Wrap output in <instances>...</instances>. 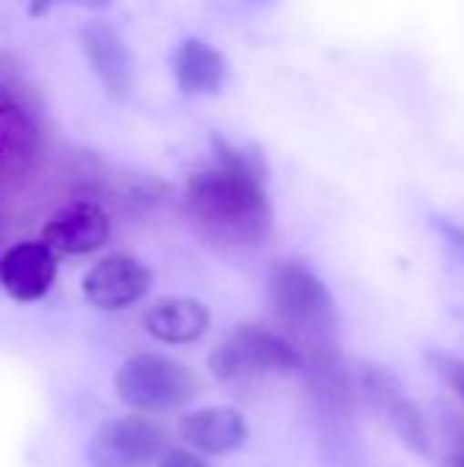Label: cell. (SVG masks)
I'll return each mask as SVG.
<instances>
[{
	"label": "cell",
	"mask_w": 464,
	"mask_h": 467,
	"mask_svg": "<svg viewBox=\"0 0 464 467\" xmlns=\"http://www.w3.org/2000/svg\"><path fill=\"white\" fill-rule=\"evenodd\" d=\"M211 326V312L202 301L189 296H161L145 312V328L164 345L197 342Z\"/></svg>",
	"instance_id": "obj_12"
},
{
	"label": "cell",
	"mask_w": 464,
	"mask_h": 467,
	"mask_svg": "<svg viewBox=\"0 0 464 467\" xmlns=\"http://www.w3.org/2000/svg\"><path fill=\"white\" fill-rule=\"evenodd\" d=\"M432 227L440 235L443 246L451 252V257H457L464 265V227L454 224L451 219H443V216H432Z\"/></svg>",
	"instance_id": "obj_15"
},
{
	"label": "cell",
	"mask_w": 464,
	"mask_h": 467,
	"mask_svg": "<svg viewBox=\"0 0 464 467\" xmlns=\"http://www.w3.org/2000/svg\"><path fill=\"white\" fill-rule=\"evenodd\" d=\"M358 386H361V394L369 402V408L391 427V432L399 438V443L416 457H429L432 443H429V430H427L424 413L410 400L402 380L380 364H361Z\"/></svg>",
	"instance_id": "obj_5"
},
{
	"label": "cell",
	"mask_w": 464,
	"mask_h": 467,
	"mask_svg": "<svg viewBox=\"0 0 464 467\" xmlns=\"http://www.w3.org/2000/svg\"><path fill=\"white\" fill-rule=\"evenodd\" d=\"M115 391L134 410H170L194 397L197 380L189 367L167 356L139 353L118 369Z\"/></svg>",
	"instance_id": "obj_4"
},
{
	"label": "cell",
	"mask_w": 464,
	"mask_h": 467,
	"mask_svg": "<svg viewBox=\"0 0 464 467\" xmlns=\"http://www.w3.org/2000/svg\"><path fill=\"white\" fill-rule=\"evenodd\" d=\"M164 454V432L142 416L104 421L88 443L90 467H148Z\"/></svg>",
	"instance_id": "obj_6"
},
{
	"label": "cell",
	"mask_w": 464,
	"mask_h": 467,
	"mask_svg": "<svg viewBox=\"0 0 464 467\" xmlns=\"http://www.w3.org/2000/svg\"><path fill=\"white\" fill-rule=\"evenodd\" d=\"M443 467H464V454H459V451L449 454V457H446V462H443Z\"/></svg>",
	"instance_id": "obj_17"
},
{
	"label": "cell",
	"mask_w": 464,
	"mask_h": 467,
	"mask_svg": "<svg viewBox=\"0 0 464 467\" xmlns=\"http://www.w3.org/2000/svg\"><path fill=\"white\" fill-rule=\"evenodd\" d=\"M427 361L432 364V369L438 372V378L459 397L464 402V361L462 358H457V356H451V353H446V350H429L427 353Z\"/></svg>",
	"instance_id": "obj_14"
},
{
	"label": "cell",
	"mask_w": 464,
	"mask_h": 467,
	"mask_svg": "<svg viewBox=\"0 0 464 467\" xmlns=\"http://www.w3.org/2000/svg\"><path fill=\"white\" fill-rule=\"evenodd\" d=\"M172 74L186 96H211L224 85L227 60L202 38H186L172 55Z\"/></svg>",
	"instance_id": "obj_13"
},
{
	"label": "cell",
	"mask_w": 464,
	"mask_h": 467,
	"mask_svg": "<svg viewBox=\"0 0 464 467\" xmlns=\"http://www.w3.org/2000/svg\"><path fill=\"white\" fill-rule=\"evenodd\" d=\"M211 142L213 164L186 183L189 211L208 233L224 241L257 244L268 235L273 216L263 161L222 137Z\"/></svg>",
	"instance_id": "obj_1"
},
{
	"label": "cell",
	"mask_w": 464,
	"mask_h": 467,
	"mask_svg": "<svg viewBox=\"0 0 464 467\" xmlns=\"http://www.w3.org/2000/svg\"><path fill=\"white\" fill-rule=\"evenodd\" d=\"M180 438L197 454L224 457L249 441V424L235 408H202L180 421Z\"/></svg>",
	"instance_id": "obj_11"
},
{
	"label": "cell",
	"mask_w": 464,
	"mask_h": 467,
	"mask_svg": "<svg viewBox=\"0 0 464 467\" xmlns=\"http://www.w3.org/2000/svg\"><path fill=\"white\" fill-rule=\"evenodd\" d=\"M55 252L41 241H25L11 246L0 260V285L16 304H33L44 298L55 282Z\"/></svg>",
	"instance_id": "obj_9"
},
{
	"label": "cell",
	"mask_w": 464,
	"mask_h": 467,
	"mask_svg": "<svg viewBox=\"0 0 464 467\" xmlns=\"http://www.w3.org/2000/svg\"><path fill=\"white\" fill-rule=\"evenodd\" d=\"M159 467H211L208 460H202L197 451H189V449H170L161 454Z\"/></svg>",
	"instance_id": "obj_16"
},
{
	"label": "cell",
	"mask_w": 464,
	"mask_h": 467,
	"mask_svg": "<svg viewBox=\"0 0 464 467\" xmlns=\"http://www.w3.org/2000/svg\"><path fill=\"white\" fill-rule=\"evenodd\" d=\"M304 367L306 361L290 339L260 326H238L208 356V369L219 380H241L265 372H298Z\"/></svg>",
	"instance_id": "obj_3"
},
{
	"label": "cell",
	"mask_w": 464,
	"mask_h": 467,
	"mask_svg": "<svg viewBox=\"0 0 464 467\" xmlns=\"http://www.w3.org/2000/svg\"><path fill=\"white\" fill-rule=\"evenodd\" d=\"M276 317L301 339L314 367L339 364V317L325 282L298 260H279L268 274Z\"/></svg>",
	"instance_id": "obj_2"
},
{
	"label": "cell",
	"mask_w": 464,
	"mask_h": 467,
	"mask_svg": "<svg viewBox=\"0 0 464 467\" xmlns=\"http://www.w3.org/2000/svg\"><path fill=\"white\" fill-rule=\"evenodd\" d=\"M150 290V271L131 254H109L96 263L82 282V293L90 306L101 312H118L137 304Z\"/></svg>",
	"instance_id": "obj_7"
},
{
	"label": "cell",
	"mask_w": 464,
	"mask_h": 467,
	"mask_svg": "<svg viewBox=\"0 0 464 467\" xmlns=\"http://www.w3.org/2000/svg\"><path fill=\"white\" fill-rule=\"evenodd\" d=\"M79 41H82V52H85L93 74L98 77L101 88L115 99L129 96V90L134 85V57H131L123 36L112 25H107L101 19H90L82 27Z\"/></svg>",
	"instance_id": "obj_10"
},
{
	"label": "cell",
	"mask_w": 464,
	"mask_h": 467,
	"mask_svg": "<svg viewBox=\"0 0 464 467\" xmlns=\"http://www.w3.org/2000/svg\"><path fill=\"white\" fill-rule=\"evenodd\" d=\"M109 238V216L90 200H77L60 208L44 227L41 244L55 254H90Z\"/></svg>",
	"instance_id": "obj_8"
}]
</instances>
